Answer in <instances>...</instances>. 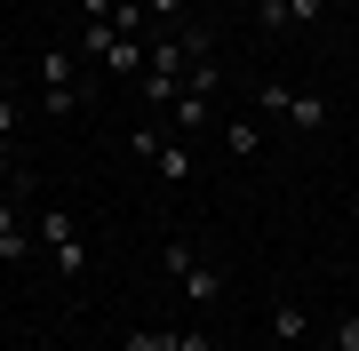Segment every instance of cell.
I'll use <instances>...</instances> for the list:
<instances>
[{"label":"cell","mask_w":359,"mask_h":351,"mask_svg":"<svg viewBox=\"0 0 359 351\" xmlns=\"http://www.w3.org/2000/svg\"><path fill=\"white\" fill-rule=\"evenodd\" d=\"M208 32H152V64H144L136 80V96L144 104H176V88H184V72H192V48H200Z\"/></svg>","instance_id":"1"},{"label":"cell","mask_w":359,"mask_h":351,"mask_svg":"<svg viewBox=\"0 0 359 351\" xmlns=\"http://www.w3.org/2000/svg\"><path fill=\"white\" fill-rule=\"evenodd\" d=\"M256 104H264V112H280L287 128H304V136H320V128H327V104H320L311 88H280V80H264Z\"/></svg>","instance_id":"2"},{"label":"cell","mask_w":359,"mask_h":351,"mask_svg":"<svg viewBox=\"0 0 359 351\" xmlns=\"http://www.w3.org/2000/svg\"><path fill=\"white\" fill-rule=\"evenodd\" d=\"M32 240H48V256H56L65 280L88 272V247H80V232H72V208H40V232H32Z\"/></svg>","instance_id":"3"},{"label":"cell","mask_w":359,"mask_h":351,"mask_svg":"<svg viewBox=\"0 0 359 351\" xmlns=\"http://www.w3.org/2000/svg\"><path fill=\"white\" fill-rule=\"evenodd\" d=\"M168 280H176L192 303H216V296H224V280H216V272H208V263L192 256V240H168Z\"/></svg>","instance_id":"4"},{"label":"cell","mask_w":359,"mask_h":351,"mask_svg":"<svg viewBox=\"0 0 359 351\" xmlns=\"http://www.w3.org/2000/svg\"><path fill=\"white\" fill-rule=\"evenodd\" d=\"M128 152H136V160H152L168 184H184V176H192V152H184V144H168V136H152V128H136V136H128Z\"/></svg>","instance_id":"5"},{"label":"cell","mask_w":359,"mask_h":351,"mask_svg":"<svg viewBox=\"0 0 359 351\" xmlns=\"http://www.w3.org/2000/svg\"><path fill=\"white\" fill-rule=\"evenodd\" d=\"M25 256H32V232L16 216V200H0V263H25Z\"/></svg>","instance_id":"6"},{"label":"cell","mask_w":359,"mask_h":351,"mask_svg":"<svg viewBox=\"0 0 359 351\" xmlns=\"http://www.w3.org/2000/svg\"><path fill=\"white\" fill-rule=\"evenodd\" d=\"M168 112H176V128H184V136H200L208 120H216V104H208L200 88H176V104H168Z\"/></svg>","instance_id":"7"},{"label":"cell","mask_w":359,"mask_h":351,"mask_svg":"<svg viewBox=\"0 0 359 351\" xmlns=\"http://www.w3.org/2000/svg\"><path fill=\"white\" fill-rule=\"evenodd\" d=\"M40 88H80V72H72V48H40Z\"/></svg>","instance_id":"8"},{"label":"cell","mask_w":359,"mask_h":351,"mask_svg":"<svg viewBox=\"0 0 359 351\" xmlns=\"http://www.w3.org/2000/svg\"><path fill=\"white\" fill-rule=\"evenodd\" d=\"M224 152L231 160H256L264 152V128H256V120H224Z\"/></svg>","instance_id":"9"},{"label":"cell","mask_w":359,"mask_h":351,"mask_svg":"<svg viewBox=\"0 0 359 351\" xmlns=\"http://www.w3.org/2000/svg\"><path fill=\"white\" fill-rule=\"evenodd\" d=\"M304 303H280V312H271V336H280V343H304Z\"/></svg>","instance_id":"10"},{"label":"cell","mask_w":359,"mask_h":351,"mask_svg":"<svg viewBox=\"0 0 359 351\" xmlns=\"http://www.w3.org/2000/svg\"><path fill=\"white\" fill-rule=\"evenodd\" d=\"M128 351H184V343L160 336V327H128Z\"/></svg>","instance_id":"11"},{"label":"cell","mask_w":359,"mask_h":351,"mask_svg":"<svg viewBox=\"0 0 359 351\" xmlns=\"http://www.w3.org/2000/svg\"><path fill=\"white\" fill-rule=\"evenodd\" d=\"M40 112H56V120L80 112V88H40Z\"/></svg>","instance_id":"12"},{"label":"cell","mask_w":359,"mask_h":351,"mask_svg":"<svg viewBox=\"0 0 359 351\" xmlns=\"http://www.w3.org/2000/svg\"><path fill=\"white\" fill-rule=\"evenodd\" d=\"M256 25L264 32H287V0H256Z\"/></svg>","instance_id":"13"},{"label":"cell","mask_w":359,"mask_h":351,"mask_svg":"<svg viewBox=\"0 0 359 351\" xmlns=\"http://www.w3.org/2000/svg\"><path fill=\"white\" fill-rule=\"evenodd\" d=\"M335 351H359V312H344V319H335Z\"/></svg>","instance_id":"14"},{"label":"cell","mask_w":359,"mask_h":351,"mask_svg":"<svg viewBox=\"0 0 359 351\" xmlns=\"http://www.w3.org/2000/svg\"><path fill=\"white\" fill-rule=\"evenodd\" d=\"M320 16H327L320 0H287V25H320Z\"/></svg>","instance_id":"15"},{"label":"cell","mask_w":359,"mask_h":351,"mask_svg":"<svg viewBox=\"0 0 359 351\" xmlns=\"http://www.w3.org/2000/svg\"><path fill=\"white\" fill-rule=\"evenodd\" d=\"M144 8H152V25H176V16L192 8V0H144Z\"/></svg>","instance_id":"16"},{"label":"cell","mask_w":359,"mask_h":351,"mask_svg":"<svg viewBox=\"0 0 359 351\" xmlns=\"http://www.w3.org/2000/svg\"><path fill=\"white\" fill-rule=\"evenodd\" d=\"M16 120H25V112H16V104H8V96H0V144H8V136H16Z\"/></svg>","instance_id":"17"},{"label":"cell","mask_w":359,"mask_h":351,"mask_svg":"<svg viewBox=\"0 0 359 351\" xmlns=\"http://www.w3.org/2000/svg\"><path fill=\"white\" fill-rule=\"evenodd\" d=\"M176 343H184V351H216V343H208V336H200V327H184V336H176Z\"/></svg>","instance_id":"18"},{"label":"cell","mask_w":359,"mask_h":351,"mask_svg":"<svg viewBox=\"0 0 359 351\" xmlns=\"http://www.w3.org/2000/svg\"><path fill=\"white\" fill-rule=\"evenodd\" d=\"M320 8H335V0H320Z\"/></svg>","instance_id":"19"}]
</instances>
